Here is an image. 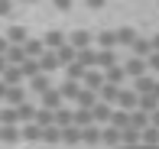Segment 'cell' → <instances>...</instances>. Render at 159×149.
Masks as SVG:
<instances>
[{
	"mask_svg": "<svg viewBox=\"0 0 159 149\" xmlns=\"http://www.w3.org/2000/svg\"><path fill=\"white\" fill-rule=\"evenodd\" d=\"M120 91H124V88H117V84H107V81H104V88L98 91V101L114 107V104H117V97H120Z\"/></svg>",
	"mask_w": 159,
	"mask_h": 149,
	"instance_id": "cell-10",
	"label": "cell"
},
{
	"mask_svg": "<svg viewBox=\"0 0 159 149\" xmlns=\"http://www.w3.org/2000/svg\"><path fill=\"white\" fill-rule=\"evenodd\" d=\"M26 39H30V29H26V26H10V29H7V42H10V46H23Z\"/></svg>",
	"mask_w": 159,
	"mask_h": 149,
	"instance_id": "cell-17",
	"label": "cell"
},
{
	"mask_svg": "<svg viewBox=\"0 0 159 149\" xmlns=\"http://www.w3.org/2000/svg\"><path fill=\"white\" fill-rule=\"evenodd\" d=\"M94 104H98V94H94V91H84V88H81V94L75 97V107H81V110H91Z\"/></svg>",
	"mask_w": 159,
	"mask_h": 149,
	"instance_id": "cell-23",
	"label": "cell"
},
{
	"mask_svg": "<svg viewBox=\"0 0 159 149\" xmlns=\"http://www.w3.org/2000/svg\"><path fill=\"white\" fill-rule=\"evenodd\" d=\"M75 126H78V130H88V126H94V117H91V110L75 107Z\"/></svg>",
	"mask_w": 159,
	"mask_h": 149,
	"instance_id": "cell-30",
	"label": "cell"
},
{
	"mask_svg": "<svg viewBox=\"0 0 159 149\" xmlns=\"http://www.w3.org/2000/svg\"><path fill=\"white\" fill-rule=\"evenodd\" d=\"M36 62H39V72H42V75H52L55 68H62V65H59V59H55V52H49V49H46V52H42Z\"/></svg>",
	"mask_w": 159,
	"mask_h": 149,
	"instance_id": "cell-11",
	"label": "cell"
},
{
	"mask_svg": "<svg viewBox=\"0 0 159 149\" xmlns=\"http://www.w3.org/2000/svg\"><path fill=\"white\" fill-rule=\"evenodd\" d=\"M81 143L98 146V143H101V126H88V130H81Z\"/></svg>",
	"mask_w": 159,
	"mask_h": 149,
	"instance_id": "cell-35",
	"label": "cell"
},
{
	"mask_svg": "<svg viewBox=\"0 0 159 149\" xmlns=\"http://www.w3.org/2000/svg\"><path fill=\"white\" fill-rule=\"evenodd\" d=\"M20 72H23V78H30V81L42 75V72H39V62H36V59H26L23 65H20Z\"/></svg>",
	"mask_w": 159,
	"mask_h": 149,
	"instance_id": "cell-34",
	"label": "cell"
},
{
	"mask_svg": "<svg viewBox=\"0 0 159 149\" xmlns=\"http://www.w3.org/2000/svg\"><path fill=\"white\" fill-rule=\"evenodd\" d=\"M104 81H107V84H117V88H124V81H127L124 65H114V68H107V72H104Z\"/></svg>",
	"mask_w": 159,
	"mask_h": 149,
	"instance_id": "cell-20",
	"label": "cell"
},
{
	"mask_svg": "<svg viewBox=\"0 0 159 149\" xmlns=\"http://www.w3.org/2000/svg\"><path fill=\"white\" fill-rule=\"evenodd\" d=\"M149 126H156V130H159V110L149 113Z\"/></svg>",
	"mask_w": 159,
	"mask_h": 149,
	"instance_id": "cell-46",
	"label": "cell"
},
{
	"mask_svg": "<svg viewBox=\"0 0 159 149\" xmlns=\"http://www.w3.org/2000/svg\"><path fill=\"white\" fill-rule=\"evenodd\" d=\"M101 143H107L111 149H117V146H124V133L114 130V126H104V130H101Z\"/></svg>",
	"mask_w": 159,
	"mask_h": 149,
	"instance_id": "cell-14",
	"label": "cell"
},
{
	"mask_svg": "<svg viewBox=\"0 0 159 149\" xmlns=\"http://www.w3.org/2000/svg\"><path fill=\"white\" fill-rule=\"evenodd\" d=\"M84 72H88V68H81L78 62H71V65L65 68V75H68V81H81V78H84Z\"/></svg>",
	"mask_w": 159,
	"mask_h": 149,
	"instance_id": "cell-40",
	"label": "cell"
},
{
	"mask_svg": "<svg viewBox=\"0 0 159 149\" xmlns=\"http://www.w3.org/2000/svg\"><path fill=\"white\" fill-rule=\"evenodd\" d=\"M55 59H59V65H62V68H68L71 62H75V49H71L68 42H65L62 49H55Z\"/></svg>",
	"mask_w": 159,
	"mask_h": 149,
	"instance_id": "cell-29",
	"label": "cell"
},
{
	"mask_svg": "<svg viewBox=\"0 0 159 149\" xmlns=\"http://www.w3.org/2000/svg\"><path fill=\"white\" fill-rule=\"evenodd\" d=\"M153 88H156V78H153V75H143V78H136V81H133V91H136L140 97L153 94Z\"/></svg>",
	"mask_w": 159,
	"mask_h": 149,
	"instance_id": "cell-15",
	"label": "cell"
},
{
	"mask_svg": "<svg viewBox=\"0 0 159 149\" xmlns=\"http://www.w3.org/2000/svg\"><path fill=\"white\" fill-rule=\"evenodd\" d=\"M26 3H39V0H26Z\"/></svg>",
	"mask_w": 159,
	"mask_h": 149,
	"instance_id": "cell-52",
	"label": "cell"
},
{
	"mask_svg": "<svg viewBox=\"0 0 159 149\" xmlns=\"http://www.w3.org/2000/svg\"><path fill=\"white\" fill-rule=\"evenodd\" d=\"M114 65H120V59H117V49H98V72H107V68H114Z\"/></svg>",
	"mask_w": 159,
	"mask_h": 149,
	"instance_id": "cell-4",
	"label": "cell"
},
{
	"mask_svg": "<svg viewBox=\"0 0 159 149\" xmlns=\"http://www.w3.org/2000/svg\"><path fill=\"white\" fill-rule=\"evenodd\" d=\"M3 104H7V107H20V104H26V91H23V84H20V88H7Z\"/></svg>",
	"mask_w": 159,
	"mask_h": 149,
	"instance_id": "cell-16",
	"label": "cell"
},
{
	"mask_svg": "<svg viewBox=\"0 0 159 149\" xmlns=\"http://www.w3.org/2000/svg\"><path fill=\"white\" fill-rule=\"evenodd\" d=\"M23 52H26V59H39V55L46 52V46H42V39H26L23 42Z\"/></svg>",
	"mask_w": 159,
	"mask_h": 149,
	"instance_id": "cell-25",
	"label": "cell"
},
{
	"mask_svg": "<svg viewBox=\"0 0 159 149\" xmlns=\"http://www.w3.org/2000/svg\"><path fill=\"white\" fill-rule=\"evenodd\" d=\"M84 3H88V7H91V10H101V7H104V3H107V0H84Z\"/></svg>",
	"mask_w": 159,
	"mask_h": 149,
	"instance_id": "cell-45",
	"label": "cell"
},
{
	"mask_svg": "<svg viewBox=\"0 0 159 149\" xmlns=\"http://www.w3.org/2000/svg\"><path fill=\"white\" fill-rule=\"evenodd\" d=\"M117 33V46H124V49H130L136 39H140V33L133 29V26H120V29H114Z\"/></svg>",
	"mask_w": 159,
	"mask_h": 149,
	"instance_id": "cell-12",
	"label": "cell"
},
{
	"mask_svg": "<svg viewBox=\"0 0 159 149\" xmlns=\"http://www.w3.org/2000/svg\"><path fill=\"white\" fill-rule=\"evenodd\" d=\"M42 143H62V130L59 126H46L42 130Z\"/></svg>",
	"mask_w": 159,
	"mask_h": 149,
	"instance_id": "cell-39",
	"label": "cell"
},
{
	"mask_svg": "<svg viewBox=\"0 0 159 149\" xmlns=\"http://www.w3.org/2000/svg\"><path fill=\"white\" fill-rule=\"evenodd\" d=\"M7 68H10V62H7V55H0V75H3Z\"/></svg>",
	"mask_w": 159,
	"mask_h": 149,
	"instance_id": "cell-49",
	"label": "cell"
},
{
	"mask_svg": "<svg viewBox=\"0 0 159 149\" xmlns=\"http://www.w3.org/2000/svg\"><path fill=\"white\" fill-rule=\"evenodd\" d=\"M0 139H3V143H16L20 139V126H0Z\"/></svg>",
	"mask_w": 159,
	"mask_h": 149,
	"instance_id": "cell-38",
	"label": "cell"
},
{
	"mask_svg": "<svg viewBox=\"0 0 159 149\" xmlns=\"http://www.w3.org/2000/svg\"><path fill=\"white\" fill-rule=\"evenodd\" d=\"M0 81H3L7 88H20V84H23V72H20L16 65H10L3 75H0Z\"/></svg>",
	"mask_w": 159,
	"mask_h": 149,
	"instance_id": "cell-19",
	"label": "cell"
},
{
	"mask_svg": "<svg viewBox=\"0 0 159 149\" xmlns=\"http://www.w3.org/2000/svg\"><path fill=\"white\" fill-rule=\"evenodd\" d=\"M20 139H33V143H36V139H42V130L36 123H26L23 130H20Z\"/></svg>",
	"mask_w": 159,
	"mask_h": 149,
	"instance_id": "cell-37",
	"label": "cell"
},
{
	"mask_svg": "<svg viewBox=\"0 0 159 149\" xmlns=\"http://www.w3.org/2000/svg\"><path fill=\"white\" fill-rule=\"evenodd\" d=\"M153 97H156V101H159V78H156V88H153Z\"/></svg>",
	"mask_w": 159,
	"mask_h": 149,
	"instance_id": "cell-51",
	"label": "cell"
},
{
	"mask_svg": "<svg viewBox=\"0 0 159 149\" xmlns=\"http://www.w3.org/2000/svg\"><path fill=\"white\" fill-rule=\"evenodd\" d=\"M0 126H20L16 107H0Z\"/></svg>",
	"mask_w": 159,
	"mask_h": 149,
	"instance_id": "cell-27",
	"label": "cell"
},
{
	"mask_svg": "<svg viewBox=\"0 0 159 149\" xmlns=\"http://www.w3.org/2000/svg\"><path fill=\"white\" fill-rule=\"evenodd\" d=\"M124 65V72H127V78H143V75H149V68H146V59H136V55H130L127 62H120Z\"/></svg>",
	"mask_w": 159,
	"mask_h": 149,
	"instance_id": "cell-1",
	"label": "cell"
},
{
	"mask_svg": "<svg viewBox=\"0 0 159 149\" xmlns=\"http://www.w3.org/2000/svg\"><path fill=\"white\" fill-rule=\"evenodd\" d=\"M36 126H39V130H46V126H55V113L52 110H46V107H39L36 110V120H33Z\"/></svg>",
	"mask_w": 159,
	"mask_h": 149,
	"instance_id": "cell-24",
	"label": "cell"
},
{
	"mask_svg": "<svg viewBox=\"0 0 159 149\" xmlns=\"http://www.w3.org/2000/svg\"><path fill=\"white\" fill-rule=\"evenodd\" d=\"M49 88H52V84H49V75H39V78H33V81H30V91H33V94H46V91Z\"/></svg>",
	"mask_w": 159,
	"mask_h": 149,
	"instance_id": "cell-32",
	"label": "cell"
},
{
	"mask_svg": "<svg viewBox=\"0 0 159 149\" xmlns=\"http://www.w3.org/2000/svg\"><path fill=\"white\" fill-rule=\"evenodd\" d=\"M146 68H149V75H159V52H153L146 59Z\"/></svg>",
	"mask_w": 159,
	"mask_h": 149,
	"instance_id": "cell-42",
	"label": "cell"
},
{
	"mask_svg": "<svg viewBox=\"0 0 159 149\" xmlns=\"http://www.w3.org/2000/svg\"><path fill=\"white\" fill-rule=\"evenodd\" d=\"M10 13H13V3L10 0H0V16H10Z\"/></svg>",
	"mask_w": 159,
	"mask_h": 149,
	"instance_id": "cell-43",
	"label": "cell"
},
{
	"mask_svg": "<svg viewBox=\"0 0 159 149\" xmlns=\"http://www.w3.org/2000/svg\"><path fill=\"white\" fill-rule=\"evenodd\" d=\"M140 110L143 113H153V110H159V101L153 94H146V97H140Z\"/></svg>",
	"mask_w": 159,
	"mask_h": 149,
	"instance_id": "cell-41",
	"label": "cell"
},
{
	"mask_svg": "<svg viewBox=\"0 0 159 149\" xmlns=\"http://www.w3.org/2000/svg\"><path fill=\"white\" fill-rule=\"evenodd\" d=\"M146 126H149V113H143V110H133V113H130V130H146Z\"/></svg>",
	"mask_w": 159,
	"mask_h": 149,
	"instance_id": "cell-28",
	"label": "cell"
},
{
	"mask_svg": "<svg viewBox=\"0 0 159 149\" xmlns=\"http://www.w3.org/2000/svg\"><path fill=\"white\" fill-rule=\"evenodd\" d=\"M52 3H55V10L65 13V10H71V3H75V0H52Z\"/></svg>",
	"mask_w": 159,
	"mask_h": 149,
	"instance_id": "cell-44",
	"label": "cell"
},
{
	"mask_svg": "<svg viewBox=\"0 0 159 149\" xmlns=\"http://www.w3.org/2000/svg\"><path fill=\"white\" fill-rule=\"evenodd\" d=\"M36 110H39V107H33V104H20V107H16V113H20V123H33V120H36Z\"/></svg>",
	"mask_w": 159,
	"mask_h": 149,
	"instance_id": "cell-33",
	"label": "cell"
},
{
	"mask_svg": "<svg viewBox=\"0 0 159 149\" xmlns=\"http://www.w3.org/2000/svg\"><path fill=\"white\" fill-rule=\"evenodd\" d=\"M59 94H62V101H71V104H75V97L81 94V81H68V78H65V81L59 84Z\"/></svg>",
	"mask_w": 159,
	"mask_h": 149,
	"instance_id": "cell-9",
	"label": "cell"
},
{
	"mask_svg": "<svg viewBox=\"0 0 159 149\" xmlns=\"http://www.w3.org/2000/svg\"><path fill=\"white\" fill-rule=\"evenodd\" d=\"M81 88L84 91H98L104 88V72H98V68H88V72H84V78H81Z\"/></svg>",
	"mask_w": 159,
	"mask_h": 149,
	"instance_id": "cell-3",
	"label": "cell"
},
{
	"mask_svg": "<svg viewBox=\"0 0 159 149\" xmlns=\"http://www.w3.org/2000/svg\"><path fill=\"white\" fill-rule=\"evenodd\" d=\"M62 143H68V146L81 143V130H78V126H65L62 130Z\"/></svg>",
	"mask_w": 159,
	"mask_h": 149,
	"instance_id": "cell-36",
	"label": "cell"
},
{
	"mask_svg": "<svg viewBox=\"0 0 159 149\" xmlns=\"http://www.w3.org/2000/svg\"><path fill=\"white\" fill-rule=\"evenodd\" d=\"M55 126H59V130L75 126V110H71V107H59V110H55Z\"/></svg>",
	"mask_w": 159,
	"mask_h": 149,
	"instance_id": "cell-21",
	"label": "cell"
},
{
	"mask_svg": "<svg viewBox=\"0 0 159 149\" xmlns=\"http://www.w3.org/2000/svg\"><path fill=\"white\" fill-rule=\"evenodd\" d=\"M39 101H42V107H46V110H59V107H65V101H62V94H59V88H49L46 91V94H42L39 97Z\"/></svg>",
	"mask_w": 159,
	"mask_h": 149,
	"instance_id": "cell-7",
	"label": "cell"
},
{
	"mask_svg": "<svg viewBox=\"0 0 159 149\" xmlns=\"http://www.w3.org/2000/svg\"><path fill=\"white\" fill-rule=\"evenodd\" d=\"M3 97H7V84L0 81V104H3Z\"/></svg>",
	"mask_w": 159,
	"mask_h": 149,
	"instance_id": "cell-50",
	"label": "cell"
},
{
	"mask_svg": "<svg viewBox=\"0 0 159 149\" xmlns=\"http://www.w3.org/2000/svg\"><path fill=\"white\" fill-rule=\"evenodd\" d=\"M75 62L81 68H94L98 65V49H81V52H75Z\"/></svg>",
	"mask_w": 159,
	"mask_h": 149,
	"instance_id": "cell-18",
	"label": "cell"
},
{
	"mask_svg": "<svg viewBox=\"0 0 159 149\" xmlns=\"http://www.w3.org/2000/svg\"><path fill=\"white\" fill-rule=\"evenodd\" d=\"M156 7H159V0H156Z\"/></svg>",
	"mask_w": 159,
	"mask_h": 149,
	"instance_id": "cell-53",
	"label": "cell"
},
{
	"mask_svg": "<svg viewBox=\"0 0 159 149\" xmlns=\"http://www.w3.org/2000/svg\"><path fill=\"white\" fill-rule=\"evenodd\" d=\"M117 110H127V113L140 110V94H136L133 88H124V91H120V97H117Z\"/></svg>",
	"mask_w": 159,
	"mask_h": 149,
	"instance_id": "cell-2",
	"label": "cell"
},
{
	"mask_svg": "<svg viewBox=\"0 0 159 149\" xmlns=\"http://www.w3.org/2000/svg\"><path fill=\"white\" fill-rule=\"evenodd\" d=\"M94 42H98V49H117V33L114 29H101L94 36Z\"/></svg>",
	"mask_w": 159,
	"mask_h": 149,
	"instance_id": "cell-22",
	"label": "cell"
},
{
	"mask_svg": "<svg viewBox=\"0 0 159 149\" xmlns=\"http://www.w3.org/2000/svg\"><path fill=\"white\" fill-rule=\"evenodd\" d=\"M111 113H114V107L111 104H94V107H91V117H94V126H107L111 123Z\"/></svg>",
	"mask_w": 159,
	"mask_h": 149,
	"instance_id": "cell-6",
	"label": "cell"
},
{
	"mask_svg": "<svg viewBox=\"0 0 159 149\" xmlns=\"http://www.w3.org/2000/svg\"><path fill=\"white\" fill-rule=\"evenodd\" d=\"M7 62H10V65H23V62H26V52H23V46H10V49H7Z\"/></svg>",
	"mask_w": 159,
	"mask_h": 149,
	"instance_id": "cell-31",
	"label": "cell"
},
{
	"mask_svg": "<svg viewBox=\"0 0 159 149\" xmlns=\"http://www.w3.org/2000/svg\"><path fill=\"white\" fill-rule=\"evenodd\" d=\"M149 42H153V52H159V33H153V36H149Z\"/></svg>",
	"mask_w": 159,
	"mask_h": 149,
	"instance_id": "cell-48",
	"label": "cell"
},
{
	"mask_svg": "<svg viewBox=\"0 0 159 149\" xmlns=\"http://www.w3.org/2000/svg\"><path fill=\"white\" fill-rule=\"evenodd\" d=\"M107 126H114V130H130V113L127 110H114Z\"/></svg>",
	"mask_w": 159,
	"mask_h": 149,
	"instance_id": "cell-26",
	"label": "cell"
},
{
	"mask_svg": "<svg viewBox=\"0 0 159 149\" xmlns=\"http://www.w3.org/2000/svg\"><path fill=\"white\" fill-rule=\"evenodd\" d=\"M91 42H94V36H91L88 29H75L68 36V46L75 49V52H81V49H91Z\"/></svg>",
	"mask_w": 159,
	"mask_h": 149,
	"instance_id": "cell-5",
	"label": "cell"
},
{
	"mask_svg": "<svg viewBox=\"0 0 159 149\" xmlns=\"http://www.w3.org/2000/svg\"><path fill=\"white\" fill-rule=\"evenodd\" d=\"M7 49H10V42H7V36H0V55H7Z\"/></svg>",
	"mask_w": 159,
	"mask_h": 149,
	"instance_id": "cell-47",
	"label": "cell"
},
{
	"mask_svg": "<svg viewBox=\"0 0 159 149\" xmlns=\"http://www.w3.org/2000/svg\"><path fill=\"white\" fill-rule=\"evenodd\" d=\"M10 3H13V0H10Z\"/></svg>",
	"mask_w": 159,
	"mask_h": 149,
	"instance_id": "cell-54",
	"label": "cell"
},
{
	"mask_svg": "<svg viewBox=\"0 0 159 149\" xmlns=\"http://www.w3.org/2000/svg\"><path fill=\"white\" fill-rule=\"evenodd\" d=\"M130 55H136V59H149V55H153V42H149L146 36H140L133 46H130Z\"/></svg>",
	"mask_w": 159,
	"mask_h": 149,
	"instance_id": "cell-13",
	"label": "cell"
},
{
	"mask_svg": "<svg viewBox=\"0 0 159 149\" xmlns=\"http://www.w3.org/2000/svg\"><path fill=\"white\" fill-rule=\"evenodd\" d=\"M65 42H68V36H65V33H59V29H49L46 36H42V46H46L49 52H55V49H62Z\"/></svg>",
	"mask_w": 159,
	"mask_h": 149,
	"instance_id": "cell-8",
	"label": "cell"
}]
</instances>
